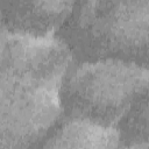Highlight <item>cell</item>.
Wrapping results in <instances>:
<instances>
[{
	"label": "cell",
	"instance_id": "1",
	"mask_svg": "<svg viewBox=\"0 0 149 149\" xmlns=\"http://www.w3.org/2000/svg\"><path fill=\"white\" fill-rule=\"evenodd\" d=\"M0 40L1 149H30L62 119L61 88L74 55L59 35L1 28Z\"/></svg>",
	"mask_w": 149,
	"mask_h": 149
},
{
	"label": "cell",
	"instance_id": "2",
	"mask_svg": "<svg viewBox=\"0 0 149 149\" xmlns=\"http://www.w3.org/2000/svg\"><path fill=\"white\" fill-rule=\"evenodd\" d=\"M74 58H119L149 66V1H86L58 34Z\"/></svg>",
	"mask_w": 149,
	"mask_h": 149
},
{
	"label": "cell",
	"instance_id": "3",
	"mask_svg": "<svg viewBox=\"0 0 149 149\" xmlns=\"http://www.w3.org/2000/svg\"><path fill=\"white\" fill-rule=\"evenodd\" d=\"M148 84L149 66L135 62H74L61 88L62 119H81L118 129Z\"/></svg>",
	"mask_w": 149,
	"mask_h": 149
},
{
	"label": "cell",
	"instance_id": "4",
	"mask_svg": "<svg viewBox=\"0 0 149 149\" xmlns=\"http://www.w3.org/2000/svg\"><path fill=\"white\" fill-rule=\"evenodd\" d=\"M73 1H1V28L48 37L58 35L74 9Z\"/></svg>",
	"mask_w": 149,
	"mask_h": 149
},
{
	"label": "cell",
	"instance_id": "5",
	"mask_svg": "<svg viewBox=\"0 0 149 149\" xmlns=\"http://www.w3.org/2000/svg\"><path fill=\"white\" fill-rule=\"evenodd\" d=\"M120 142L118 129L81 119H62L36 149H115Z\"/></svg>",
	"mask_w": 149,
	"mask_h": 149
},
{
	"label": "cell",
	"instance_id": "6",
	"mask_svg": "<svg viewBox=\"0 0 149 149\" xmlns=\"http://www.w3.org/2000/svg\"><path fill=\"white\" fill-rule=\"evenodd\" d=\"M121 142L149 144V84L118 127Z\"/></svg>",
	"mask_w": 149,
	"mask_h": 149
},
{
	"label": "cell",
	"instance_id": "7",
	"mask_svg": "<svg viewBox=\"0 0 149 149\" xmlns=\"http://www.w3.org/2000/svg\"><path fill=\"white\" fill-rule=\"evenodd\" d=\"M115 149H149V144L144 142H120Z\"/></svg>",
	"mask_w": 149,
	"mask_h": 149
}]
</instances>
